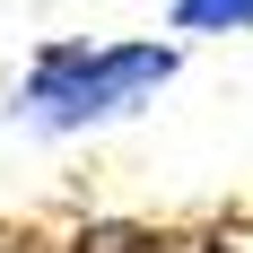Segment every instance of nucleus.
Instances as JSON below:
<instances>
[{
  "label": "nucleus",
  "mask_w": 253,
  "mask_h": 253,
  "mask_svg": "<svg viewBox=\"0 0 253 253\" xmlns=\"http://www.w3.org/2000/svg\"><path fill=\"white\" fill-rule=\"evenodd\" d=\"M175 253H253V227H192V236H175Z\"/></svg>",
  "instance_id": "20e7f679"
},
{
  "label": "nucleus",
  "mask_w": 253,
  "mask_h": 253,
  "mask_svg": "<svg viewBox=\"0 0 253 253\" xmlns=\"http://www.w3.org/2000/svg\"><path fill=\"white\" fill-rule=\"evenodd\" d=\"M61 253H175L166 227H140V218H96V227H79Z\"/></svg>",
  "instance_id": "f03ea898"
},
{
  "label": "nucleus",
  "mask_w": 253,
  "mask_h": 253,
  "mask_svg": "<svg viewBox=\"0 0 253 253\" xmlns=\"http://www.w3.org/2000/svg\"><path fill=\"white\" fill-rule=\"evenodd\" d=\"M183 70V44L175 35H123V44H87V35H52L35 44L18 79V114L35 131H96V123H123L157 87H175Z\"/></svg>",
  "instance_id": "f257e3e1"
},
{
  "label": "nucleus",
  "mask_w": 253,
  "mask_h": 253,
  "mask_svg": "<svg viewBox=\"0 0 253 253\" xmlns=\"http://www.w3.org/2000/svg\"><path fill=\"white\" fill-rule=\"evenodd\" d=\"M0 253H61V245H44V236H0Z\"/></svg>",
  "instance_id": "39448f33"
},
{
  "label": "nucleus",
  "mask_w": 253,
  "mask_h": 253,
  "mask_svg": "<svg viewBox=\"0 0 253 253\" xmlns=\"http://www.w3.org/2000/svg\"><path fill=\"white\" fill-rule=\"evenodd\" d=\"M166 26L175 35H253V0H175Z\"/></svg>",
  "instance_id": "7ed1b4c3"
}]
</instances>
